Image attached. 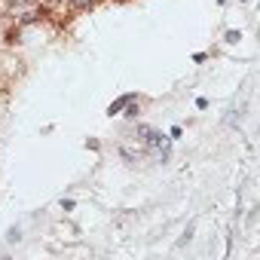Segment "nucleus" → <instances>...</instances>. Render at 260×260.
<instances>
[{
	"label": "nucleus",
	"instance_id": "f257e3e1",
	"mask_svg": "<svg viewBox=\"0 0 260 260\" xmlns=\"http://www.w3.org/2000/svg\"><path fill=\"white\" fill-rule=\"evenodd\" d=\"M125 104H132V95H125V98H119V101H113V104H110V110H107V113H110V116H113V113H119V110H122V107H125Z\"/></svg>",
	"mask_w": 260,
	"mask_h": 260
},
{
	"label": "nucleus",
	"instance_id": "f03ea898",
	"mask_svg": "<svg viewBox=\"0 0 260 260\" xmlns=\"http://www.w3.org/2000/svg\"><path fill=\"white\" fill-rule=\"evenodd\" d=\"M74 4H92V0H74Z\"/></svg>",
	"mask_w": 260,
	"mask_h": 260
}]
</instances>
